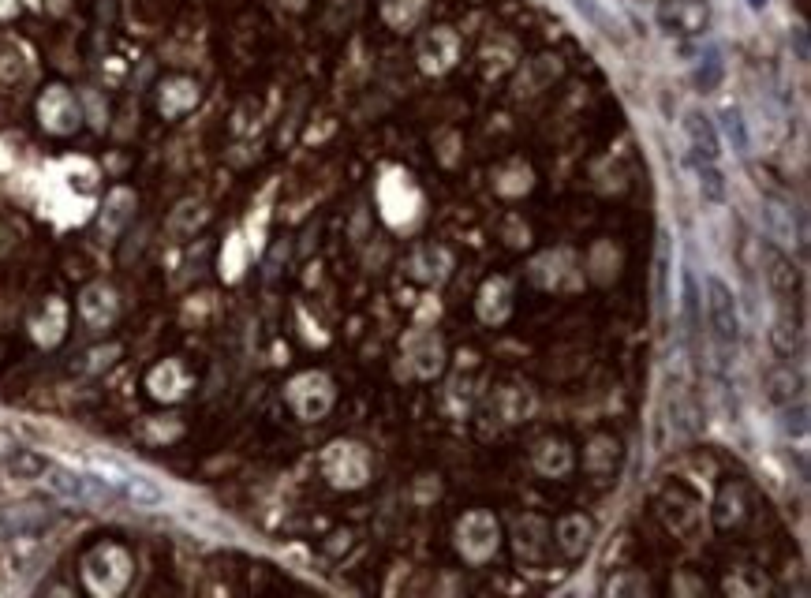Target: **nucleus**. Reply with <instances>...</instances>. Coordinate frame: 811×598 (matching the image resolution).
<instances>
[{
    "instance_id": "obj_1",
    "label": "nucleus",
    "mask_w": 811,
    "mask_h": 598,
    "mask_svg": "<svg viewBox=\"0 0 811 598\" xmlns=\"http://www.w3.org/2000/svg\"><path fill=\"white\" fill-rule=\"evenodd\" d=\"M83 580L94 595H120L131 580V554L124 546H113V542L94 546L83 561Z\"/></svg>"
},
{
    "instance_id": "obj_2",
    "label": "nucleus",
    "mask_w": 811,
    "mask_h": 598,
    "mask_svg": "<svg viewBox=\"0 0 811 598\" xmlns=\"http://www.w3.org/2000/svg\"><path fill=\"white\" fill-rule=\"evenodd\" d=\"M707 314H711V333L722 352H733L740 344V314L737 296L722 277H707Z\"/></svg>"
},
{
    "instance_id": "obj_3",
    "label": "nucleus",
    "mask_w": 811,
    "mask_h": 598,
    "mask_svg": "<svg viewBox=\"0 0 811 598\" xmlns=\"http://www.w3.org/2000/svg\"><path fill=\"white\" fill-rule=\"evenodd\" d=\"M322 468H326L333 486H363L370 475V456L356 442H333L326 460H322Z\"/></svg>"
},
{
    "instance_id": "obj_4",
    "label": "nucleus",
    "mask_w": 811,
    "mask_h": 598,
    "mask_svg": "<svg viewBox=\"0 0 811 598\" xmlns=\"http://www.w3.org/2000/svg\"><path fill=\"white\" fill-rule=\"evenodd\" d=\"M45 483H49V490L64 501H109L113 498V486H105V479H98V475H83V471H75V468H60V464H53V468L45 471Z\"/></svg>"
},
{
    "instance_id": "obj_5",
    "label": "nucleus",
    "mask_w": 811,
    "mask_h": 598,
    "mask_svg": "<svg viewBox=\"0 0 811 598\" xmlns=\"http://www.w3.org/2000/svg\"><path fill=\"white\" fill-rule=\"evenodd\" d=\"M288 404L296 408L299 419H322L333 404V385L326 374H303L288 385Z\"/></svg>"
},
{
    "instance_id": "obj_6",
    "label": "nucleus",
    "mask_w": 811,
    "mask_h": 598,
    "mask_svg": "<svg viewBox=\"0 0 811 598\" xmlns=\"http://www.w3.org/2000/svg\"><path fill=\"white\" fill-rule=\"evenodd\" d=\"M684 139H688V146H692V154H696L699 165H718V157H722V135H718V128H714V120L703 109H684Z\"/></svg>"
},
{
    "instance_id": "obj_7",
    "label": "nucleus",
    "mask_w": 811,
    "mask_h": 598,
    "mask_svg": "<svg viewBox=\"0 0 811 598\" xmlns=\"http://www.w3.org/2000/svg\"><path fill=\"white\" fill-rule=\"evenodd\" d=\"M460 535V550L471 561H486V557L498 550V520L490 513H468L456 527Z\"/></svg>"
},
{
    "instance_id": "obj_8",
    "label": "nucleus",
    "mask_w": 811,
    "mask_h": 598,
    "mask_svg": "<svg viewBox=\"0 0 811 598\" xmlns=\"http://www.w3.org/2000/svg\"><path fill=\"white\" fill-rule=\"evenodd\" d=\"M763 270H767V285L770 292L778 296V303H793L797 299V266H793V258L785 255L782 247L774 240H763Z\"/></svg>"
},
{
    "instance_id": "obj_9",
    "label": "nucleus",
    "mask_w": 811,
    "mask_h": 598,
    "mask_svg": "<svg viewBox=\"0 0 811 598\" xmlns=\"http://www.w3.org/2000/svg\"><path fill=\"white\" fill-rule=\"evenodd\" d=\"M38 116H42V128L53 135H68L79 128V105L64 86H49L38 101Z\"/></svg>"
},
{
    "instance_id": "obj_10",
    "label": "nucleus",
    "mask_w": 811,
    "mask_h": 598,
    "mask_svg": "<svg viewBox=\"0 0 811 598\" xmlns=\"http://www.w3.org/2000/svg\"><path fill=\"white\" fill-rule=\"evenodd\" d=\"M456 57H460V42H456V34L449 27H434L419 42V68L430 75H442L449 72L456 64Z\"/></svg>"
},
{
    "instance_id": "obj_11",
    "label": "nucleus",
    "mask_w": 811,
    "mask_h": 598,
    "mask_svg": "<svg viewBox=\"0 0 811 598\" xmlns=\"http://www.w3.org/2000/svg\"><path fill=\"white\" fill-rule=\"evenodd\" d=\"M658 19L669 34H699L707 27V4L699 0H669L658 8Z\"/></svg>"
},
{
    "instance_id": "obj_12",
    "label": "nucleus",
    "mask_w": 811,
    "mask_h": 598,
    "mask_svg": "<svg viewBox=\"0 0 811 598\" xmlns=\"http://www.w3.org/2000/svg\"><path fill=\"white\" fill-rule=\"evenodd\" d=\"M572 8L584 15L587 23H591L602 38H610V42H617V45L628 42L625 23H621V19H617V12H613V8H606L602 0H572Z\"/></svg>"
},
{
    "instance_id": "obj_13",
    "label": "nucleus",
    "mask_w": 811,
    "mask_h": 598,
    "mask_svg": "<svg viewBox=\"0 0 811 598\" xmlns=\"http://www.w3.org/2000/svg\"><path fill=\"white\" fill-rule=\"evenodd\" d=\"M404 348H408V359H412L415 374L430 378V374L442 371V341H438L434 333H412Z\"/></svg>"
},
{
    "instance_id": "obj_14",
    "label": "nucleus",
    "mask_w": 811,
    "mask_h": 598,
    "mask_svg": "<svg viewBox=\"0 0 811 598\" xmlns=\"http://www.w3.org/2000/svg\"><path fill=\"white\" fill-rule=\"evenodd\" d=\"M79 311H83L86 326L105 329L116 318V296H113V288H105V285L86 288L83 299H79Z\"/></svg>"
},
{
    "instance_id": "obj_15",
    "label": "nucleus",
    "mask_w": 811,
    "mask_h": 598,
    "mask_svg": "<svg viewBox=\"0 0 811 598\" xmlns=\"http://www.w3.org/2000/svg\"><path fill=\"white\" fill-rule=\"evenodd\" d=\"M53 468V460L45 453H34V449H19L4 460V475L15 479V483H34V479H45V471Z\"/></svg>"
},
{
    "instance_id": "obj_16",
    "label": "nucleus",
    "mask_w": 811,
    "mask_h": 598,
    "mask_svg": "<svg viewBox=\"0 0 811 598\" xmlns=\"http://www.w3.org/2000/svg\"><path fill=\"white\" fill-rule=\"evenodd\" d=\"M195 101H199V86L191 83V79H169V83L161 86V94H157V109H161V116H180Z\"/></svg>"
},
{
    "instance_id": "obj_17",
    "label": "nucleus",
    "mask_w": 811,
    "mask_h": 598,
    "mask_svg": "<svg viewBox=\"0 0 811 598\" xmlns=\"http://www.w3.org/2000/svg\"><path fill=\"white\" fill-rule=\"evenodd\" d=\"M509 296H513V288H509L505 277L486 281L483 292H479V318H483V322H505V314H509V307H513Z\"/></svg>"
},
{
    "instance_id": "obj_18",
    "label": "nucleus",
    "mask_w": 811,
    "mask_h": 598,
    "mask_svg": "<svg viewBox=\"0 0 811 598\" xmlns=\"http://www.w3.org/2000/svg\"><path fill=\"white\" fill-rule=\"evenodd\" d=\"M184 389H187V374H184V367H180L176 359H165L161 367H154V371H150V393H154L157 400L184 397Z\"/></svg>"
},
{
    "instance_id": "obj_19",
    "label": "nucleus",
    "mask_w": 811,
    "mask_h": 598,
    "mask_svg": "<svg viewBox=\"0 0 811 598\" xmlns=\"http://www.w3.org/2000/svg\"><path fill=\"white\" fill-rule=\"evenodd\" d=\"M64 326H68V311H64V303L60 299H49L45 303V311L34 318V337H38V344H57L60 337H64Z\"/></svg>"
},
{
    "instance_id": "obj_20",
    "label": "nucleus",
    "mask_w": 811,
    "mask_h": 598,
    "mask_svg": "<svg viewBox=\"0 0 811 598\" xmlns=\"http://www.w3.org/2000/svg\"><path fill=\"white\" fill-rule=\"evenodd\" d=\"M45 516L38 513V509H30V505H0V539H12V535H23V531H30L34 524H42Z\"/></svg>"
},
{
    "instance_id": "obj_21",
    "label": "nucleus",
    "mask_w": 811,
    "mask_h": 598,
    "mask_svg": "<svg viewBox=\"0 0 811 598\" xmlns=\"http://www.w3.org/2000/svg\"><path fill=\"white\" fill-rule=\"evenodd\" d=\"M415 277H423V281H445V273H449V255H445L442 247H423L419 255H415L412 262Z\"/></svg>"
},
{
    "instance_id": "obj_22",
    "label": "nucleus",
    "mask_w": 811,
    "mask_h": 598,
    "mask_svg": "<svg viewBox=\"0 0 811 598\" xmlns=\"http://www.w3.org/2000/svg\"><path fill=\"white\" fill-rule=\"evenodd\" d=\"M423 8H427V0H382V15H389L385 23L397 30H408L423 15Z\"/></svg>"
},
{
    "instance_id": "obj_23",
    "label": "nucleus",
    "mask_w": 811,
    "mask_h": 598,
    "mask_svg": "<svg viewBox=\"0 0 811 598\" xmlns=\"http://www.w3.org/2000/svg\"><path fill=\"white\" fill-rule=\"evenodd\" d=\"M699 195H703V202H711V206H722V202L729 199L726 176H722L718 165H699Z\"/></svg>"
},
{
    "instance_id": "obj_24",
    "label": "nucleus",
    "mask_w": 811,
    "mask_h": 598,
    "mask_svg": "<svg viewBox=\"0 0 811 598\" xmlns=\"http://www.w3.org/2000/svg\"><path fill=\"white\" fill-rule=\"evenodd\" d=\"M587 542H591V524H587L584 516H572V520L561 524V546H565V554L580 557L587 550Z\"/></svg>"
},
{
    "instance_id": "obj_25",
    "label": "nucleus",
    "mask_w": 811,
    "mask_h": 598,
    "mask_svg": "<svg viewBox=\"0 0 811 598\" xmlns=\"http://www.w3.org/2000/svg\"><path fill=\"white\" fill-rule=\"evenodd\" d=\"M767 385H770V400L774 404H793V397H800L797 393V378H793V371L789 367H774V371L767 374Z\"/></svg>"
},
{
    "instance_id": "obj_26",
    "label": "nucleus",
    "mask_w": 811,
    "mask_h": 598,
    "mask_svg": "<svg viewBox=\"0 0 811 598\" xmlns=\"http://www.w3.org/2000/svg\"><path fill=\"white\" fill-rule=\"evenodd\" d=\"M128 498L139 505V509H154L165 501V490L154 483V479H143V475H131L128 479Z\"/></svg>"
},
{
    "instance_id": "obj_27",
    "label": "nucleus",
    "mask_w": 811,
    "mask_h": 598,
    "mask_svg": "<svg viewBox=\"0 0 811 598\" xmlns=\"http://www.w3.org/2000/svg\"><path fill=\"white\" fill-rule=\"evenodd\" d=\"M131 202H135L131 199V191H124V187L113 191V195H109V206H105V217H101V228H105V232H116V228L128 221Z\"/></svg>"
},
{
    "instance_id": "obj_28",
    "label": "nucleus",
    "mask_w": 811,
    "mask_h": 598,
    "mask_svg": "<svg viewBox=\"0 0 811 598\" xmlns=\"http://www.w3.org/2000/svg\"><path fill=\"white\" fill-rule=\"evenodd\" d=\"M569 464H572V456L561 442H546L539 449V471H546V475H565Z\"/></svg>"
},
{
    "instance_id": "obj_29",
    "label": "nucleus",
    "mask_w": 811,
    "mask_h": 598,
    "mask_svg": "<svg viewBox=\"0 0 811 598\" xmlns=\"http://www.w3.org/2000/svg\"><path fill=\"white\" fill-rule=\"evenodd\" d=\"M722 72H726L722 53H718V45H711V49L703 53V64H699V72H696V83L703 86V90H714V86L722 83Z\"/></svg>"
},
{
    "instance_id": "obj_30",
    "label": "nucleus",
    "mask_w": 811,
    "mask_h": 598,
    "mask_svg": "<svg viewBox=\"0 0 811 598\" xmlns=\"http://www.w3.org/2000/svg\"><path fill=\"white\" fill-rule=\"evenodd\" d=\"M684 318H688V333H699V299H696V277L684 273Z\"/></svg>"
},
{
    "instance_id": "obj_31",
    "label": "nucleus",
    "mask_w": 811,
    "mask_h": 598,
    "mask_svg": "<svg viewBox=\"0 0 811 598\" xmlns=\"http://www.w3.org/2000/svg\"><path fill=\"white\" fill-rule=\"evenodd\" d=\"M722 120H726V135H729V139H733V146H737L740 154H744V150H748V128H744V120H740V113H737V109H733V105H729L726 113H722Z\"/></svg>"
},
{
    "instance_id": "obj_32",
    "label": "nucleus",
    "mask_w": 811,
    "mask_h": 598,
    "mask_svg": "<svg viewBox=\"0 0 811 598\" xmlns=\"http://www.w3.org/2000/svg\"><path fill=\"white\" fill-rule=\"evenodd\" d=\"M0 15H4V19L15 15V0H0Z\"/></svg>"
},
{
    "instance_id": "obj_33",
    "label": "nucleus",
    "mask_w": 811,
    "mask_h": 598,
    "mask_svg": "<svg viewBox=\"0 0 811 598\" xmlns=\"http://www.w3.org/2000/svg\"><path fill=\"white\" fill-rule=\"evenodd\" d=\"M748 4H752V8H763V4H767V0H748Z\"/></svg>"
}]
</instances>
